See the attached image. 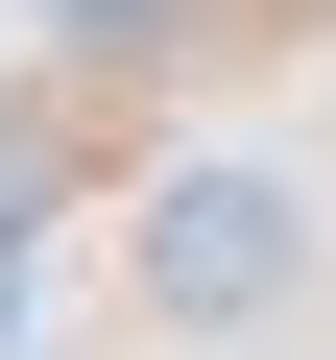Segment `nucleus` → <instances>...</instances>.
Listing matches in <instances>:
<instances>
[{
	"label": "nucleus",
	"mask_w": 336,
	"mask_h": 360,
	"mask_svg": "<svg viewBox=\"0 0 336 360\" xmlns=\"http://www.w3.org/2000/svg\"><path fill=\"white\" fill-rule=\"evenodd\" d=\"M120 288H144V336H264L288 288H312V193H288V168H168V193L120 217Z\"/></svg>",
	"instance_id": "f257e3e1"
}]
</instances>
